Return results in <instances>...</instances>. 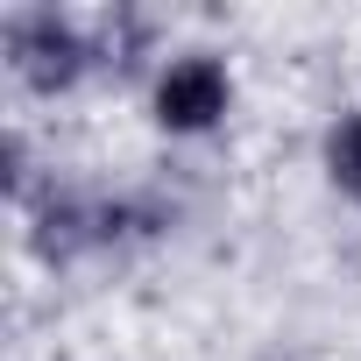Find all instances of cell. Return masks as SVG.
I'll list each match as a JSON object with an SVG mask.
<instances>
[{
    "label": "cell",
    "mask_w": 361,
    "mask_h": 361,
    "mask_svg": "<svg viewBox=\"0 0 361 361\" xmlns=\"http://www.w3.org/2000/svg\"><path fill=\"white\" fill-rule=\"evenodd\" d=\"M0 57H8L15 92L29 99H71L85 78H99L92 15H71L57 0H29L0 15Z\"/></svg>",
    "instance_id": "cell-1"
},
{
    "label": "cell",
    "mask_w": 361,
    "mask_h": 361,
    "mask_svg": "<svg viewBox=\"0 0 361 361\" xmlns=\"http://www.w3.org/2000/svg\"><path fill=\"white\" fill-rule=\"evenodd\" d=\"M234 99H241V85H234V64L220 57V50H170L163 64H156V78H149V121H156V135H170V142H206V135H220L227 128V114H234Z\"/></svg>",
    "instance_id": "cell-2"
},
{
    "label": "cell",
    "mask_w": 361,
    "mask_h": 361,
    "mask_svg": "<svg viewBox=\"0 0 361 361\" xmlns=\"http://www.w3.org/2000/svg\"><path fill=\"white\" fill-rule=\"evenodd\" d=\"M22 241L43 269H78L92 255H106V220H99V192L85 185H50L22 206Z\"/></svg>",
    "instance_id": "cell-3"
},
{
    "label": "cell",
    "mask_w": 361,
    "mask_h": 361,
    "mask_svg": "<svg viewBox=\"0 0 361 361\" xmlns=\"http://www.w3.org/2000/svg\"><path fill=\"white\" fill-rule=\"evenodd\" d=\"M319 170H326V185H333L347 206H361V106H347V114L326 121V135H319Z\"/></svg>",
    "instance_id": "cell-5"
},
{
    "label": "cell",
    "mask_w": 361,
    "mask_h": 361,
    "mask_svg": "<svg viewBox=\"0 0 361 361\" xmlns=\"http://www.w3.org/2000/svg\"><path fill=\"white\" fill-rule=\"evenodd\" d=\"M163 22L149 8H128V0H114V8L92 15V50H99V78H156L163 64Z\"/></svg>",
    "instance_id": "cell-4"
},
{
    "label": "cell",
    "mask_w": 361,
    "mask_h": 361,
    "mask_svg": "<svg viewBox=\"0 0 361 361\" xmlns=\"http://www.w3.org/2000/svg\"><path fill=\"white\" fill-rule=\"evenodd\" d=\"M50 185V177H36V149H29V128H0V192H8V206L22 213L36 192Z\"/></svg>",
    "instance_id": "cell-6"
}]
</instances>
